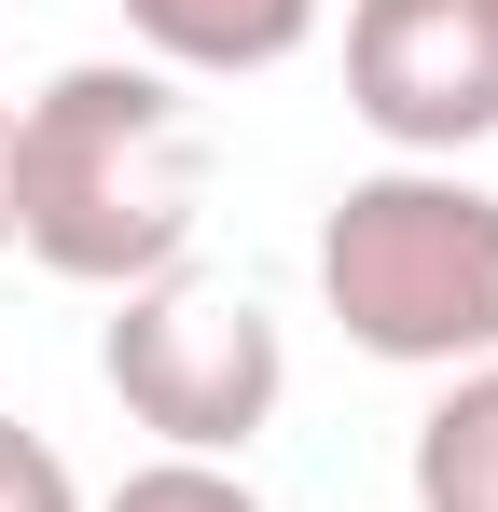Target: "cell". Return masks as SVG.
Returning <instances> with one entry per match:
<instances>
[{
  "mask_svg": "<svg viewBox=\"0 0 498 512\" xmlns=\"http://www.w3.org/2000/svg\"><path fill=\"white\" fill-rule=\"evenodd\" d=\"M208 139L153 56H83L14 111V250L70 291H139L194 263Z\"/></svg>",
  "mask_w": 498,
  "mask_h": 512,
  "instance_id": "6da1fadb",
  "label": "cell"
},
{
  "mask_svg": "<svg viewBox=\"0 0 498 512\" xmlns=\"http://www.w3.org/2000/svg\"><path fill=\"white\" fill-rule=\"evenodd\" d=\"M319 305L360 360L471 374L498 360V194L457 167H374L319 222Z\"/></svg>",
  "mask_w": 498,
  "mask_h": 512,
  "instance_id": "7a4b0ae2",
  "label": "cell"
},
{
  "mask_svg": "<svg viewBox=\"0 0 498 512\" xmlns=\"http://www.w3.org/2000/svg\"><path fill=\"white\" fill-rule=\"evenodd\" d=\"M97 374H111V402L153 429L166 457H222V471H236L249 443L277 429V402H291V346H277V319H263L249 291H222V277H194V263L111 291Z\"/></svg>",
  "mask_w": 498,
  "mask_h": 512,
  "instance_id": "3957f363",
  "label": "cell"
},
{
  "mask_svg": "<svg viewBox=\"0 0 498 512\" xmlns=\"http://www.w3.org/2000/svg\"><path fill=\"white\" fill-rule=\"evenodd\" d=\"M346 111L402 167L485 153L498 139V0H346Z\"/></svg>",
  "mask_w": 498,
  "mask_h": 512,
  "instance_id": "277c9868",
  "label": "cell"
},
{
  "mask_svg": "<svg viewBox=\"0 0 498 512\" xmlns=\"http://www.w3.org/2000/svg\"><path fill=\"white\" fill-rule=\"evenodd\" d=\"M125 28L166 84H249L319 42V0H125Z\"/></svg>",
  "mask_w": 498,
  "mask_h": 512,
  "instance_id": "5b68a950",
  "label": "cell"
},
{
  "mask_svg": "<svg viewBox=\"0 0 498 512\" xmlns=\"http://www.w3.org/2000/svg\"><path fill=\"white\" fill-rule=\"evenodd\" d=\"M402 485H415V512H498V360L443 374V402L415 416Z\"/></svg>",
  "mask_w": 498,
  "mask_h": 512,
  "instance_id": "8992f818",
  "label": "cell"
},
{
  "mask_svg": "<svg viewBox=\"0 0 498 512\" xmlns=\"http://www.w3.org/2000/svg\"><path fill=\"white\" fill-rule=\"evenodd\" d=\"M97 512H263V499H249V471H222V457H153V471H125Z\"/></svg>",
  "mask_w": 498,
  "mask_h": 512,
  "instance_id": "52a82bcc",
  "label": "cell"
},
{
  "mask_svg": "<svg viewBox=\"0 0 498 512\" xmlns=\"http://www.w3.org/2000/svg\"><path fill=\"white\" fill-rule=\"evenodd\" d=\"M0 512H83L70 457H56L42 429H14V416H0Z\"/></svg>",
  "mask_w": 498,
  "mask_h": 512,
  "instance_id": "ba28073f",
  "label": "cell"
},
{
  "mask_svg": "<svg viewBox=\"0 0 498 512\" xmlns=\"http://www.w3.org/2000/svg\"><path fill=\"white\" fill-rule=\"evenodd\" d=\"M0 250H14V111H0Z\"/></svg>",
  "mask_w": 498,
  "mask_h": 512,
  "instance_id": "9c48e42d",
  "label": "cell"
}]
</instances>
